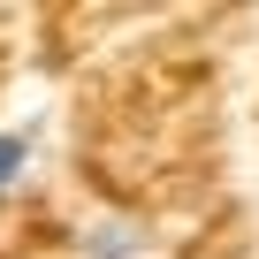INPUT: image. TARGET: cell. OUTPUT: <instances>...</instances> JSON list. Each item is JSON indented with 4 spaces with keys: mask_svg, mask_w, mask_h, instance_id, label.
Returning <instances> with one entry per match:
<instances>
[{
    "mask_svg": "<svg viewBox=\"0 0 259 259\" xmlns=\"http://www.w3.org/2000/svg\"><path fill=\"white\" fill-rule=\"evenodd\" d=\"M31 160H38V130L31 122H8V130H0V206L31 183Z\"/></svg>",
    "mask_w": 259,
    "mask_h": 259,
    "instance_id": "cell-2",
    "label": "cell"
},
{
    "mask_svg": "<svg viewBox=\"0 0 259 259\" xmlns=\"http://www.w3.org/2000/svg\"><path fill=\"white\" fill-rule=\"evenodd\" d=\"M76 259H153V229L130 213H99L76 229Z\"/></svg>",
    "mask_w": 259,
    "mask_h": 259,
    "instance_id": "cell-1",
    "label": "cell"
}]
</instances>
